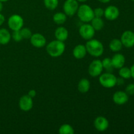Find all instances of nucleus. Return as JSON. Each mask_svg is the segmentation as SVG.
Wrapping results in <instances>:
<instances>
[{"mask_svg": "<svg viewBox=\"0 0 134 134\" xmlns=\"http://www.w3.org/2000/svg\"><path fill=\"white\" fill-rule=\"evenodd\" d=\"M65 49V45L64 41L54 40L48 43L46 47L47 53L53 58L60 57L64 54Z\"/></svg>", "mask_w": 134, "mask_h": 134, "instance_id": "f257e3e1", "label": "nucleus"}, {"mask_svg": "<svg viewBox=\"0 0 134 134\" xmlns=\"http://www.w3.org/2000/svg\"><path fill=\"white\" fill-rule=\"evenodd\" d=\"M87 52L94 57H99L103 54L104 47L102 42L97 39H91L88 41L85 45Z\"/></svg>", "mask_w": 134, "mask_h": 134, "instance_id": "f03ea898", "label": "nucleus"}, {"mask_svg": "<svg viewBox=\"0 0 134 134\" xmlns=\"http://www.w3.org/2000/svg\"><path fill=\"white\" fill-rule=\"evenodd\" d=\"M77 13L79 18L84 22H91L94 17V10L89 5L86 4L79 7Z\"/></svg>", "mask_w": 134, "mask_h": 134, "instance_id": "7ed1b4c3", "label": "nucleus"}, {"mask_svg": "<svg viewBox=\"0 0 134 134\" xmlns=\"http://www.w3.org/2000/svg\"><path fill=\"white\" fill-rule=\"evenodd\" d=\"M117 78L115 75L110 72H107L100 75L99 78V83L106 88H111L116 85Z\"/></svg>", "mask_w": 134, "mask_h": 134, "instance_id": "20e7f679", "label": "nucleus"}, {"mask_svg": "<svg viewBox=\"0 0 134 134\" xmlns=\"http://www.w3.org/2000/svg\"><path fill=\"white\" fill-rule=\"evenodd\" d=\"M24 25V19L18 14H13L9 17L8 20V26L13 31L20 30Z\"/></svg>", "mask_w": 134, "mask_h": 134, "instance_id": "39448f33", "label": "nucleus"}, {"mask_svg": "<svg viewBox=\"0 0 134 134\" xmlns=\"http://www.w3.org/2000/svg\"><path fill=\"white\" fill-rule=\"evenodd\" d=\"M103 65L102 61L99 60H95L92 62L88 66V73L93 77H96L100 75L103 71Z\"/></svg>", "mask_w": 134, "mask_h": 134, "instance_id": "423d86ee", "label": "nucleus"}, {"mask_svg": "<svg viewBox=\"0 0 134 134\" xmlns=\"http://www.w3.org/2000/svg\"><path fill=\"white\" fill-rule=\"evenodd\" d=\"M64 13L67 16H72L77 13L79 3L77 0H66L64 4Z\"/></svg>", "mask_w": 134, "mask_h": 134, "instance_id": "0eeeda50", "label": "nucleus"}, {"mask_svg": "<svg viewBox=\"0 0 134 134\" xmlns=\"http://www.w3.org/2000/svg\"><path fill=\"white\" fill-rule=\"evenodd\" d=\"M95 30L91 24H85L79 28V34L82 38L85 40H90L94 37L95 35Z\"/></svg>", "mask_w": 134, "mask_h": 134, "instance_id": "6e6552de", "label": "nucleus"}, {"mask_svg": "<svg viewBox=\"0 0 134 134\" xmlns=\"http://www.w3.org/2000/svg\"><path fill=\"white\" fill-rule=\"evenodd\" d=\"M123 46L126 48H131L134 46V33L133 31L127 30L121 35L120 38Z\"/></svg>", "mask_w": 134, "mask_h": 134, "instance_id": "1a4fd4ad", "label": "nucleus"}, {"mask_svg": "<svg viewBox=\"0 0 134 134\" xmlns=\"http://www.w3.org/2000/svg\"><path fill=\"white\" fill-rule=\"evenodd\" d=\"M31 44L36 48H42L46 45L47 40L43 35L39 33L32 34L30 37Z\"/></svg>", "mask_w": 134, "mask_h": 134, "instance_id": "9d476101", "label": "nucleus"}, {"mask_svg": "<svg viewBox=\"0 0 134 134\" xmlns=\"http://www.w3.org/2000/svg\"><path fill=\"white\" fill-rule=\"evenodd\" d=\"M34 105L32 98L28 95H24L20 98L19 107L22 111H29L32 109Z\"/></svg>", "mask_w": 134, "mask_h": 134, "instance_id": "9b49d317", "label": "nucleus"}, {"mask_svg": "<svg viewBox=\"0 0 134 134\" xmlns=\"http://www.w3.org/2000/svg\"><path fill=\"white\" fill-rule=\"evenodd\" d=\"M120 14V11L118 7L114 5L107 7L104 10V16L108 20H115L117 19Z\"/></svg>", "mask_w": 134, "mask_h": 134, "instance_id": "f8f14e48", "label": "nucleus"}, {"mask_svg": "<svg viewBox=\"0 0 134 134\" xmlns=\"http://www.w3.org/2000/svg\"><path fill=\"white\" fill-rule=\"evenodd\" d=\"M94 127L99 132H105L107 130L109 126L108 120L102 116H98L94 120Z\"/></svg>", "mask_w": 134, "mask_h": 134, "instance_id": "ddd939ff", "label": "nucleus"}, {"mask_svg": "<svg viewBox=\"0 0 134 134\" xmlns=\"http://www.w3.org/2000/svg\"><path fill=\"white\" fill-rule=\"evenodd\" d=\"M129 97L126 92L116 91L113 96V100L114 103L119 105H122L128 102Z\"/></svg>", "mask_w": 134, "mask_h": 134, "instance_id": "4468645a", "label": "nucleus"}, {"mask_svg": "<svg viewBox=\"0 0 134 134\" xmlns=\"http://www.w3.org/2000/svg\"><path fill=\"white\" fill-rule=\"evenodd\" d=\"M111 61H112L113 68L120 69L122 67L124 66V64H125L126 59L124 55L118 53L113 56V58H111Z\"/></svg>", "mask_w": 134, "mask_h": 134, "instance_id": "2eb2a0df", "label": "nucleus"}, {"mask_svg": "<svg viewBox=\"0 0 134 134\" xmlns=\"http://www.w3.org/2000/svg\"><path fill=\"white\" fill-rule=\"evenodd\" d=\"M87 54V51L85 45L83 44H78L76 46L73 51V55L76 59L81 60L84 58Z\"/></svg>", "mask_w": 134, "mask_h": 134, "instance_id": "dca6fc26", "label": "nucleus"}, {"mask_svg": "<svg viewBox=\"0 0 134 134\" xmlns=\"http://www.w3.org/2000/svg\"><path fill=\"white\" fill-rule=\"evenodd\" d=\"M54 35L57 40L64 42L68 38L69 33H68V30L65 27L60 26V27L56 28V30H55Z\"/></svg>", "mask_w": 134, "mask_h": 134, "instance_id": "f3484780", "label": "nucleus"}, {"mask_svg": "<svg viewBox=\"0 0 134 134\" xmlns=\"http://www.w3.org/2000/svg\"><path fill=\"white\" fill-rule=\"evenodd\" d=\"M78 90L82 94L88 92L90 88V82L87 79H82L80 80L77 86Z\"/></svg>", "mask_w": 134, "mask_h": 134, "instance_id": "a211bd4d", "label": "nucleus"}, {"mask_svg": "<svg viewBox=\"0 0 134 134\" xmlns=\"http://www.w3.org/2000/svg\"><path fill=\"white\" fill-rule=\"evenodd\" d=\"M11 39L10 32L5 28L0 29V44H7Z\"/></svg>", "mask_w": 134, "mask_h": 134, "instance_id": "6ab92c4d", "label": "nucleus"}, {"mask_svg": "<svg viewBox=\"0 0 134 134\" xmlns=\"http://www.w3.org/2000/svg\"><path fill=\"white\" fill-rule=\"evenodd\" d=\"M91 25L95 31H100L104 27V22L100 17L94 16L91 20Z\"/></svg>", "mask_w": 134, "mask_h": 134, "instance_id": "aec40b11", "label": "nucleus"}, {"mask_svg": "<svg viewBox=\"0 0 134 134\" xmlns=\"http://www.w3.org/2000/svg\"><path fill=\"white\" fill-rule=\"evenodd\" d=\"M122 46L121 41L119 39H112L109 43V48L113 52H119L122 48Z\"/></svg>", "mask_w": 134, "mask_h": 134, "instance_id": "412c9836", "label": "nucleus"}, {"mask_svg": "<svg viewBox=\"0 0 134 134\" xmlns=\"http://www.w3.org/2000/svg\"><path fill=\"white\" fill-rule=\"evenodd\" d=\"M67 20V15L64 13L58 12L53 16V20L56 24L61 25L65 22Z\"/></svg>", "mask_w": 134, "mask_h": 134, "instance_id": "4be33fe9", "label": "nucleus"}, {"mask_svg": "<svg viewBox=\"0 0 134 134\" xmlns=\"http://www.w3.org/2000/svg\"><path fill=\"white\" fill-rule=\"evenodd\" d=\"M58 132L60 134H74L75 130L71 125L68 124H64L60 127Z\"/></svg>", "mask_w": 134, "mask_h": 134, "instance_id": "5701e85b", "label": "nucleus"}, {"mask_svg": "<svg viewBox=\"0 0 134 134\" xmlns=\"http://www.w3.org/2000/svg\"><path fill=\"white\" fill-rule=\"evenodd\" d=\"M119 74L120 77L124 79H128L132 77V74H131V70L130 68L127 67H122L120 68V70L119 71Z\"/></svg>", "mask_w": 134, "mask_h": 134, "instance_id": "b1692460", "label": "nucleus"}, {"mask_svg": "<svg viewBox=\"0 0 134 134\" xmlns=\"http://www.w3.org/2000/svg\"><path fill=\"white\" fill-rule=\"evenodd\" d=\"M44 5L48 10H53L58 5V0H44Z\"/></svg>", "mask_w": 134, "mask_h": 134, "instance_id": "393cba45", "label": "nucleus"}, {"mask_svg": "<svg viewBox=\"0 0 134 134\" xmlns=\"http://www.w3.org/2000/svg\"><path fill=\"white\" fill-rule=\"evenodd\" d=\"M102 63L103 69H105L106 71H107L108 72H111V71L113 70V66L111 58H104L102 60Z\"/></svg>", "mask_w": 134, "mask_h": 134, "instance_id": "a878e982", "label": "nucleus"}, {"mask_svg": "<svg viewBox=\"0 0 134 134\" xmlns=\"http://www.w3.org/2000/svg\"><path fill=\"white\" fill-rule=\"evenodd\" d=\"M21 34L23 39H30L31 36L32 35L31 30L27 27H23L20 30Z\"/></svg>", "mask_w": 134, "mask_h": 134, "instance_id": "bb28decb", "label": "nucleus"}, {"mask_svg": "<svg viewBox=\"0 0 134 134\" xmlns=\"http://www.w3.org/2000/svg\"><path fill=\"white\" fill-rule=\"evenodd\" d=\"M11 37L13 39V40L16 42H20L23 39V37H22V34H21L20 32V30H16V31H13Z\"/></svg>", "mask_w": 134, "mask_h": 134, "instance_id": "cd10ccee", "label": "nucleus"}, {"mask_svg": "<svg viewBox=\"0 0 134 134\" xmlns=\"http://www.w3.org/2000/svg\"><path fill=\"white\" fill-rule=\"evenodd\" d=\"M94 16L96 17H100L102 18L103 16H104V10L101 7L96 8L94 10Z\"/></svg>", "mask_w": 134, "mask_h": 134, "instance_id": "c85d7f7f", "label": "nucleus"}, {"mask_svg": "<svg viewBox=\"0 0 134 134\" xmlns=\"http://www.w3.org/2000/svg\"><path fill=\"white\" fill-rule=\"evenodd\" d=\"M126 92L128 95H134V84H130L126 88Z\"/></svg>", "mask_w": 134, "mask_h": 134, "instance_id": "c756f323", "label": "nucleus"}, {"mask_svg": "<svg viewBox=\"0 0 134 134\" xmlns=\"http://www.w3.org/2000/svg\"><path fill=\"white\" fill-rule=\"evenodd\" d=\"M27 95L32 98H34V97L36 96V91H35V90H34V89H32V90H30V91L28 92V93H27Z\"/></svg>", "mask_w": 134, "mask_h": 134, "instance_id": "7c9ffc66", "label": "nucleus"}, {"mask_svg": "<svg viewBox=\"0 0 134 134\" xmlns=\"http://www.w3.org/2000/svg\"><path fill=\"white\" fill-rule=\"evenodd\" d=\"M5 16L2 14H0V26L3 24L5 22Z\"/></svg>", "mask_w": 134, "mask_h": 134, "instance_id": "2f4dec72", "label": "nucleus"}, {"mask_svg": "<svg viewBox=\"0 0 134 134\" xmlns=\"http://www.w3.org/2000/svg\"><path fill=\"white\" fill-rule=\"evenodd\" d=\"M124 83V81H123V79L122 77H120V79H117V81H116V85H122Z\"/></svg>", "mask_w": 134, "mask_h": 134, "instance_id": "473e14b6", "label": "nucleus"}, {"mask_svg": "<svg viewBox=\"0 0 134 134\" xmlns=\"http://www.w3.org/2000/svg\"><path fill=\"white\" fill-rule=\"evenodd\" d=\"M130 70H131V74H132V77L134 79V64L132 67H131Z\"/></svg>", "mask_w": 134, "mask_h": 134, "instance_id": "72a5a7b5", "label": "nucleus"}, {"mask_svg": "<svg viewBox=\"0 0 134 134\" xmlns=\"http://www.w3.org/2000/svg\"><path fill=\"white\" fill-rule=\"evenodd\" d=\"M98 1H100V2L102 3H107L109 2L111 0H98Z\"/></svg>", "mask_w": 134, "mask_h": 134, "instance_id": "f704fd0d", "label": "nucleus"}, {"mask_svg": "<svg viewBox=\"0 0 134 134\" xmlns=\"http://www.w3.org/2000/svg\"><path fill=\"white\" fill-rule=\"evenodd\" d=\"M2 9H3V4H2V2L0 1V12L2 10Z\"/></svg>", "mask_w": 134, "mask_h": 134, "instance_id": "c9c22d12", "label": "nucleus"}, {"mask_svg": "<svg viewBox=\"0 0 134 134\" xmlns=\"http://www.w3.org/2000/svg\"><path fill=\"white\" fill-rule=\"evenodd\" d=\"M77 1H79V2H85V1H86L87 0H77Z\"/></svg>", "mask_w": 134, "mask_h": 134, "instance_id": "e433bc0d", "label": "nucleus"}, {"mask_svg": "<svg viewBox=\"0 0 134 134\" xmlns=\"http://www.w3.org/2000/svg\"><path fill=\"white\" fill-rule=\"evenodd\" d=\"M9 1V0H0V1L1 2H6V1Z\"/></svg>", "mask_w": 134, "mask_h": 134, "instance_id": "4c0bfd02", "label": "nucleus"}, {"mask_svg": "<svg viewBox=\"0 0 134 134\" xmlns=\"http://www.w3.org/2000/svg\"><path fill=\"white\" fill-rule=\"evenodd\" d=\"M132 1H134V0H132Z\"/></svg>", "mask_w": 134, "mask_h": 134, "instance_id": "58836bf2", "label": "nucleus"}, {"mask_svg": "<svg viewBox=\"0 0 134 134\" xmlns=\"http://www.w3.org/2000/svg\"><path fill=\"white\" fill-rule=\"evenodd\" d=\"M0 46H1V44H0Z\"/></svg>", "mask_w": 134, "mask_h": 134, "instance_id": "ea45409f", "label": "nucleus"}]
</instances>
